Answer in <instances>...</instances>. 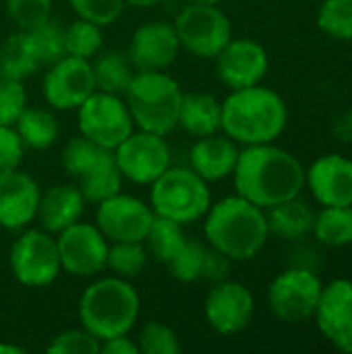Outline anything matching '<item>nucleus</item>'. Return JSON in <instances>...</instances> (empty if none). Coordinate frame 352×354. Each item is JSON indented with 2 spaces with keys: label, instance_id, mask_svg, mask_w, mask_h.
I'll return each mask as SVG.
<instances>
[{
  "label": "nucleus",
  "instance_id": "obj_14",
  "mask_svg": "<svg viewBox=\"0 0 352 354\" xmlns=\"http://www.w3.org/2000/svg\"><path fill=\"white\" fill-rule=\"evenodd\" d=\"M203 313L210 328L220 336H234L249 328L255 315V297L249 286L234 280L212 284Z\"/></svg>",
  "mask_w": 352,
  "mask_h": 354
},
{
  "label": "nucleus",
  "instance_id": "obj_39",
  "mask_svg": "<svg viewBox=\"0 0 352 354\" xmlns=\"http://www.w3.org/2000/svg\"><path fill=\"white\" fill-rule=\"evenodd\" d=\"M27 106L23 81L10 77L0 68V127H12Z\"/></svg>",
  "mask_w": 352,
  "mask_h": 354
},
{
  "label": "nucleus",
  "instance_id": "obj_33",
  "mask_svg": "<svg viewBox=\"0 0 352 354\" xmlns=\"http://www.w3.org/2000/svg\"><path fill=\"white\" fill-rule=\"evenodd\" d=\"M104 46V27L77 17L66 29H64V48L66 54L91 60Z\"/></svg>",
  "mask_w": 352,
  "mask_h": 354
},
{
  "label": "nucleus",
  "instance_id": "obj_48",
  "mask_svg": "<svg viewBox=\"0 0 352 354\" xmlns=\"http://www.w3.org/2000/svg\"><path fill=\"white\" fill-rule=\"evenodd\" d=\"M185 4H218L220 0H183Z\"/></svg>",
  "mask_w": 352,
  "mask_h": 354
},
{
  "label": "nucleus",
  "instance_id": "obj_15",
  "mask_svg": "<svg viewBox=\"0 0 352 354\" xmlns=\"http://www.w3.org/2000/svg\"><path fill=\"white\" fill-rule=\"evenodd\" d=\"M154 218L156 214L149 203L139 197L124 195L122 191L98 203L95 209V226L110 243H143Z\"/></svg>",
  "mask_w": 352,
  "mask_h": 354
},
{
  "label": "nucleus",
  "instance_id": "obj_13",
  "mask_svg": "<svg viewBox=\"0 0 352 354\" xmlns=\"http://www.w3.org/2000/svg\"><path fill=\"white\" fill-rule=\"evenodd\" d=\"M46 68L41 93L52 110H77L95 91L91 60L64 54Z\"/></svg>",
  "mask_w": 352,
  "mask_h": 354
},
{
  "label": "nucleus",
  "instance_id": "obj_12",
  "mask_svg": "<svg viewBox=\"0 0 352 354\" xmlns=\"http://www.w3.org/2000/svg\"><path fill=\"white\" fill-rule=\"evenodd\" d=\"M62 272L75 278H93L106 270L110 241L95 224L75 222L56 234Z\"/></svg>",
  "mask_w": 352,
  "mask_h": 354
},
{
  "label": "nucleus",
  "instance_id": "obj_32",
  "mask_svg": "<svg viewBox=\"0 0 352 354\" xmlns=\"http://www.w3.org/2000/svg\"><path fill=\"white\" fill-rule=\"evenodd\" d=\"M147 261H149V253L143 243H135V241L112 243L108 247L106 270H110L112 276H118L122 280H133L141 276Z\"/></svg>",
  "mask_w": 352,
  "mask_h": 354
},
{
  "label": "nucleus",
  "instance_id": "obj_46",
  "mask_svg": "<svg viewBox=\"0 0 352 354\" xmlns=\"http://www.w3.org/2000/svg\"><path fill=\"white\" fill-rule=\"evenodd\" d=\"M27 353V348L19 346V344H6V342H0V354H23Z\"/></svg>",
  "mask_w": 352,
  "mask_h": 354
},
{
  "label": "nucleus",
  "instance_id": "obj_31",
  "mask_svg": "<svg viewBox=\"0 0 352 354\" xmlns=\"http://www.w3.org/2000/svg\"><path fill=\"white\" fill-rule=\"evenodd\" d=\"M185 239H187V234L183 232L180 224H176L168 218L156 216L145 239H143V245H145L149 257H154L156 261H160L164 266L180 249Z\"/></svg>",
  "mask_w": 352,
  "mask_h": 354
},
{
  "label": "nucleus",
  "instance_id": "obj_29",
  "mask_svg": "<svg viewBox=\"0 0 352 354\" xmlns=\"http://www.w3.org/2000/svg\"><path fill=\"white\" fill-rule=\"evenodd\" d=\"M112 156V149L100 147L98 143L89 141L83 135H77L73 139L66 141V145L62 147V168L68 176H73L75 180H79L81 176H85L87 172H91L93 168H98L104 160H108Z\"/></svg>",
  "mask_w": 352,
  "mask_h": 354
},
{
  "label": "nucleus",
  "instance_id": "obj_7",
  "mask_svg": "<svg viewBox=\"0 0 352 354\" xmlns=\"http://www.w3.org/2000/svg\"><path fill=\"white\" fill-rule=\"evenodd\" d=\"M12 278L27 288H46L62 272L56 236L41 228H25L8 253Z\"/></svg>",
  "mask_w": 352,
  "mask_h": 354
},
{
  "label": "nucleus",
  "instance_id": "obj_43",
  "mask_svg": "<svg viewBox=\"0 0 352 354\" xmlns=\"http://www.w3.org/2000/svg\"><path fill=\"white\" fill-rule=\"evenodd\" d=\"M230 266L232 261L222 255L220 251H216L214 247L207 245V253H205V263H203V276L201 280H207L212 284L228 280L230 278Z\"/></svg>",
  "mask_w": 352,
  "mask_h": 354
},
{
  "label": "nucleus",
  "instance_id": "obj_8",
  "mask_svg": "<svg viewBox=\"0 0 352 354\" xmlns=\"http://www.w3.org/2000/svg\"><path fill=\"white\" fill-rule=\"evenodd\" d=\"M172 25L180 50L199 58H216L232 39V23L218 4H187Z\"/></svg>",
  "mask_w": 352,
  "mask_h": 354
},
{
  "label": "nucleus",
  "instance_id": "obj_41",
  "mask_svg": "<svg viewBox=\"0 0 352 354\" xmlns=\"http://www.w3.org/2000/svg\"><path fill=\"white\" fill-rule=\"evenodd\" d=\"M77 17L87 19L100 27L112 25L124 10V0H68Z\"/></svg>",
  "mask_w": 352,
  "mask_h": 354
},
{
  "label": "nucleus",
  "instance_id": "obj_11",
  "mask_svg": "<svg viewBox=\"0 0 352 354\" xmlns=\"http://www.w3.org/2000/svg\"><path fill=\"white\" fill-rule=\"evenodd\" d=\"M114 160L124 180L147 187L172 166L166 137L141 129L133 131L114 149Z\"/></svg>",
  "mask_w": 352,
  "mask_h": 354
},
{
  "label": "nucleus",
  "instance_id": "obj_3",
  "mask_svg": "<svg viewBox=\"0 0 352 354\" xmlns=\"http://www.w3.org/2000/svg\"><path fill=\"white\" fill-rule=\"evenodd\" d=\"M288 106L266 85L232 89L222 102V131L239 145L274 143L286 129Z\"/></svg>",
  "mask_w": 352,
  "mask_h": 354
},
{
  "label": "nucleus",
  "instance_id": "obj_26",
  "mask_svg": "<svg viewBox=\"0 0 352 354\" xmlns=\"http://www.w3.org/2000/svg\"><path fill=\"white\" fill-rule=\"evenodd\" d=\"M17 135L21 137L23 145L29 149L44 151L56 143L60 137V124L52 110L39 106H25L19 114L17 122L12 124Z\"/></svg>",
  "mask_w": 352,
  "mask_h": 354
},
{
  "label": "nucleus",
  "instance_id": "obj_28",
  "mask_svg": "<svg viewBox=\"0 0 352 354\" xmlns=\"http://www.w3.org/2000/svg\"><path fill=\"white\" fill-rule=\"evenodd\" d=\"M315 239L326 247L352 245V205H326L315 214L313 230Z\"/></svg>",
  "mask_w": 352,
  "mask_h": 354
},
{
  "label": "nucleus",
  "instance_id": "obj_34",
  "mask_svg": "<svg viewBox=\"0 0 352 354\" xmlns=\"http://www.w3.org/2000/svg\"><path fill=\"white\" fill-rule=\"evenodd\" d=\"M205 253H207V245L187 236L180 249L172 255V259L164 263V268L178 282H197L203 276Z\"/></svg>",
  "mask_w": 352,
  "mask_h": 354
},
{
  "label": "nucleus",
  "instance_id": "obj_27",
  "mask_svg": "<svg viewBox=\"0 0 352 354\" xmlns=\"http://www.w3.org/2000/svg\"><path fill=\"white\" fill-rule=\"evenodd\" d=\"M0 68L19 81L29 79L37 68H41L29 31L17 29L0 44Z\"/></svg>",
  "mask_w": 352,
  "mask_h": 354
},
{
  "label": "nucleus",
  "instance_id": "obj_37",
  "mask_svg": "<svg viewBox=\"0 0 352 354\" xmlns=\"http://www.w3.org/2000/svg\"><path fill=\"white\" fill-rule=\"evenodd\" d=\"M29 35L33 39V46L37 50L41 66H50V64H54L56 60H60L66 54L64 29L54 19H48L46 23L37 25L35 29L29 31Z\"/></svg>",
  "mask_w": 352,
  "mask_h": 354
},
{
  "label": "nucleus",
  "instance_id": "obj_36",
  "mask_svg": "<svg viewBox=\"0 0 352 354\" xmlns=\"http://www.w3.org/2000/svg\"><path fill=\"white\" fill-rule=\"evenodd\" d=\"M139 354H178L183 344L172 328L162 322H145L137 334Z\"/></svg>",
  "mask_w": 352,
  "mask_h": 354
},
{
  "label": "nucleus",
  "instance_id": "obj_18",
  "mask_svg": "<svg viewBox=\"0 0 352 354\" xmlns=\"http://www.w3.org/2000/svg\"><path fill=\"white\" fill-rule=\"evenodd\" d=\"M180 52L178 35L172 23L156 19L141 23L129 41L127 54L135 71H168Z\"/></svg>",
  "mask_w": 352,
  "mask_h": 354
},
{
  "label": "nucleus",
  "instance_id": "obj_25",
  "mask_svg": "<svg viewBox=\"0 0 352 354\" xmlns=\"http://www.w3.org/2000/svg\"><path fill=\"white\" fill-rule=\"evenodd\" d=\"M91 71H93V83L95 91L124 95L127 87L131 85L135 77V66L127 52L120 50H108L98 52L91 58Z\"/></svg>",
  "mask_w": 352,
  "mask_h": 354
},
{
  "label": "nucleus",
  "instance_id": "obj_5",
  "mask_svg": "<svg viewBox=\"0 0 352 354\" xmlns=\"http://www.w3.org/2000/svg\"><path fill=\"white\" fill-rule=\"evenodd\" d=\"M183 87L166 71H137L124 91L135 129L168 137L178 127Z\"/></svg>",
  "mask_w": 352,
  "mask_h": 354
},
{
  "label": "nucleus",
  "instance_id": "obj_9",
  "mask_svg": "<svg viewBox=\"0 0 352 354\" xmlns=\"http://www.w3.org/2000/svg\"><path fill=\"white\" fill-rule=\"evenodd\" d=\"M324 282L309 268H288L268 286V307L272 315L288 326H299L313 317Z\"/></svg>",
  "mask_w": 352,
  "mask_h": 354
},
{
  "label": "nucleus",
  "instance_id": "obj_19",
  "mask_svg": "<svg viewBox=\"0 0 352 354\" xmlns=\"http://www.w3.org/2000/svg\"><path fill=\"white\" fill-rule=\"evenodd\" d=\"M41 189L37 180L19 168L0 176V228L25 230L37 216Z\"/></svg>",
  "mask_w": 352,
  "mask_h": 354
},
{
  "label": "nucleus",
  "instance_id": "obj_20",
  "mask_svg": "<svg viewBox=\"0 0 352 354\" xmlns=\"http://www.w3.org/2000/svg\"><path fill=\"white\" fill-rule=\"evenodd\" d=\"M305 187L322 207L352 205V160L340 153L317 158L305 170Z\"/></svg>",
  "mask_w": 352,
  "mask_h": 354
},
{
  "label": "nucleus",
  "instance_id": "obj_24",
  "mask_svg": "<svg viewBox=\"0 0 352 354\" xmlns=\"http://www.w3.org/2000/svg\"><path fill=\"white\" fill-rule=\"evenodd\" d=\"M266 218L270 234H276L286 241H299L313 230L315 212L307 201L293 197L266 209Z\"/></svg>",
  "mask_w": 352,
  "mask_h": 354
},
{
  "label": "nucleus",
  "instance_id": "obj_4",
  "mask_svg": "<svg viewBox=\"0 0 352 354\" xmlns=\"http://www.w3.org/2000/svg\"><path fill=\"white\" fill-rule=\"evenodd\" d=\"M141 299L131 280L108 276L91 282L77 305L81 328L91 332L100 342L131 334L139 319Z\"/></svg>",
  "mask_w": 352,
  "mask_h": 354
},
{
  "label": "nucleus",
  "instance_id": "obj_42",
  "mask_svg": "<svg viewBox=\"0 0 352 354\" xmlns=\"http://www.w3.org/2000/svg\"><path fill=\"white\" fill-rule=\"evenodd\" d=\"M25 156V145L15 127H0V176L19 168Z\"/></svg>",
  "mask_w": 352,
  "mask_h": 354
},
{
  "label": "nucleus",
  "instance_id": "obj_21",
  "mask_svg": "<svg viewBox=\"0 0 352 354\" xmlns=\"http://www.w3.org/2000/svg\"><path fill=\"white\" fill-rule=\"evenodd\" d=\"M239 143L228 135H207L199 137L189 151V168L195 170L203 180L218 183L232 176L239 160Z\"/></svg>",
  "mask_w": 352,
  "mask_h": 354
},
{
  "label": "nucleus",
  "instance_id": "obj_2",
  "mask_svg": "<svg viewBox=\"0 0 352 354\" xmlns=\"http://www.w3.org/2000/svg\"><path fill=\"white\" fill-rule=\"evenodd\" d=\"M207 245L230 261H249L266 247L270 228L266 209L241 195H228L210 205L203 216Z\"/></svg>",
  "mask_w": 352,
  "mask_h": 354
},
{
  "label": "nucleus",
  "instance_id": "obj_23",
  "mask_svg": "<svg viewBox=\"0 0 352 354\" xmlns=\"http://www.w3.org/2000/svg\"><path fill=\"white\" fill-rule=\"evenodd\" d=\"M178 127L193 137H207L222 131V102L212 93H183L178 110Z\"/></svg>",
  "mask_w": 352,
  "mask_h": 354
},
{
  "label": "nucleus",
  "instance_id": "obj_45",
  "mask_svg": "<svg viewBox=\"0 0 352 354\" xmlns=\"http://www.w3.org/2000/svg\"><path fill=\"white\" fill-rule=\"evenodd\" d=\"M342 127V137H346L344 141H352V112H349L346 116H342V120L338 122Z\"/></svg>",
  "mask_w": 352,
  "mask_h": 354
},
{
  "label": "nucleus",
  "instance_id": "obj_17",
  "mask_svg": "<svg viewBox=\"0 0 352 354\" xmlns=\"http://www.w3.org/2000/svg\"><path fill=\"white\" fill-rule=\"evenodd\" d=\"M313 319L322 336L342 353H352V280L324 284Z\"/></svg>",
  "mask_w": 352,
  "mask_h": 354
},
{
  "label": "nucleus",
  "instance_id": "obj_30",
  "mask_svg": "<svg viewBox=\"0 0 352 354\" xmlns=\"http://www.w3.org/2000/svg\"><path fill=\"white\" fill-rule=\"evenodd\" d=\"M122 174L116 166L114 160V151L108 160H104L98 168H93L91 172H87L85 176H81L77 180V187L81 191V195L85 197L87 203H102L110 197H114L116 193L122 191Z\"/></svg>",
  "mask_w": 352,
  "mask_h": 354
},
{
  "label": "nucleus",
  "instance_id": "obj_6",
  "mask_svg": "<svg viewBox=\"0 0 352 354\" xmlns=\"http://www.w3.org/2000/svg\"><path fill=\"white\" fill-rule=\"evenodd\" d=\"M149 187V205L154 214L180 226L199 222L212 205L210 183L191 168L170 166Z\"/></svg>",
  "mask_w": 352,
  "mask_h": 354
},
{
  "label": "nucleus",
  "instance_id": "obj_47",
  "mask_svg": "<svg viewBox=\"0 0 352 354\" xmlns=\"http://www.w3.org/2000/svg\"><path fill=\"white\" fill-rule=\"evenodd\" d=\"M124 2L131 6H137V8H151V6L160 4L162 0H124Z\"/></svg>",
  "mask_w": 352,
  "mask_h": 354
},
{
  "label": "nucleus",
  "instance_id": "obj_22",
  "mask_svg": "<svg viewBox=\"0 0 352 354\" xmlns=\"http://www.w3.org/2000/svg\"><path fill=\"white\" fill-rule=\"evenodd\" d=\"M85 203L87 201L81 195L77 185H71V183L54 185L41 191L35 220L39 222L41 230L56 236L58 232H62L64 228L81 220L85 212Z\"/></svg>",
  "mask_w": 352,
  "mask_h": 354
},
{
  "label": "nucleus",
  "instance_id": "obj_10",
  "mask_svg": "<svg viewBox=\"0 0 352 354\" xmlns=\"http://www.w3.org/2000/svg\"><path fill=\"white\" fill-rule=\"evenodd\" d=\"M77 127L79 135L112 151L135 131L124 97L104 91H93L77 108Z\"/></svg>",
  "mask_w": 352,
  "mask_h": 354
},
{
  "label": "nucleus",
  "instance_id": "obj_44",
  "mask_svg": "<svg viewBox=\"0 0 352 354\" xmlns=\"http://www.w3.org/2000/svg\"><path fill=\"white\" fill-rule=\"evenodd\" d=\"M100 353L139 354V346H137V340L135 338H131L129 334H122V336H114V338L104 340L102 346H100Z\"/></svg>",
  "mask_w": 352,
  "mask_h": 354
},
{
  "label": "nucleus",
  "instance_id": "obj_40",
  "mask_svg": "<svg viewBox=\"0 0 352 354\" xmlns=\"http://www.w3.org/2000/svg\"><path fill=\"white\" fill-rule=\"evenodd\" d=\"M102 342L85 328L64 330L46 346L50 354H95L100 353Z\"/></svg>",
  "mask_w": 352,
  "mask_h": 354
},
{
  "label": "nucleus",
  "instance_id": "obj_16",
  "mask_svg": "<svg viewBox=\"0 0 352 354\" xmlns=\"http://www.w3.org/2000/svg\"><path fill=\"white\" fill-rule=\"evenodd\" d=\"M214 60L218 79L228 89L259 85L270 68L268 50L251 37H232Z\"/></svg>",
  "mask_w": 352,
  "mask_h": 354
},
{
  "label": "nucleus",
  "instance_id": "obj_38",
  "mask_svg": "<svg viewBox=\"0 0 352 354\" xmlns=\"http://www.w3.org/2000/svg\"><path fill=\"white\" fill-rule=\"evenodd\" d=\"M8 19L21 31H31L52 19V0H6Z\"/></svg>",
  "mask_w": 352,
  "mask_h": 354
},
{
  "label": "nucleus",
  "instance_id": "obj_1",
  "mask_svg": "<svg viewBox=\"0 0 352 354\" xmlns=\"http://www.w3.org/2000/svg\"><path fill=\"white\" fill-rule=\"evenodd\" d=\"M232 178L237 195L261 209H270L282 201L301 197L305 166L295 153L274 143L247 145L239 153Z\"/></svg>",
  "mask_w": 352,
  "mask_h": 354
},
{
  "label": "nucleus",
  "instance_id": "obj_35",
  "mask_svg": "<svg viewBox=\"0 0 352 354\" xmlns=\"http://www.w3.org/2000/svg\"><path fill=\"white\" fill-rule=\"evenodd\" d=\"M317 27L340 41L352 39V0H324L317 10Z\"/></svg>",
  "mask_w": 352,
  "mask_h": 354
}]
</instances>
